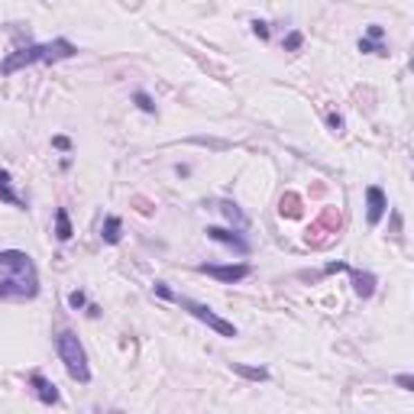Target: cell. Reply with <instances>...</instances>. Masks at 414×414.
I'll return each mask as SVG.
<instances>
[{
    "label": "cell",
    "mask_w": 414,
    "mask_h": 414,
    "mask_svg": "<svg viewBox=\"0 0 414 414\" xmlns=\"http://www.w3.org/2000/svg\"><path fill=\"white\" fill-rule=\"evenodd\" d=\"M168 301H175L181 311H188V314L195 317V321H201V324H207L214 334H220V336H227V340H233V336L240 334L237 330V324L233 321H224V317L214 311V307H207V305H201V301H191V298H185V295H168Z\"/></svg>",
    "instance_id": "obj_4"
},
{
    "label": "cell",
    "mask_w": 414,
    "mask_h": 414,
    "mask_svg": "<svg viewBox=\"0 0 414 414\" xmlns=\"http://www.w3.org/2000/svg\"><path fill=\"white\" fill-rule=\"evenodd\" d=\"M204 233H207V240H214V243H220V246L233 249V253H240V256H249V253H253L249 240H243L240 233H233V230H227V227H207Z\"/></svg>",
    "instance_id": "obj_6"
},
{
    "label": "cell",
    "mask_w": 414,
    "mask_h": 414,
    "mask_svg": "<svg viewBox=\"0 0 414 414\" xmlns=\"http://www.w3.org/2000/svg\"><path fill=\"white\" fill-rule=\"evenodd\" d=\"M52 146H55V149H65V152H69V149H71V139H69V136H55V139H52Z\"/></svg>",
    "instance_id": "obj_23"
},
{
    "label": "cell",
    "mask_w": 414,
    "mask_h": 414,
    "mask_svg": "<svg viewBox=\"0 0 414 414\" xmlns=\"http://www.w3.org/2000/svg\"><path fill=\"white\" fill-rule=\"evenodd\" d=\"M133 104H136L143 114H156V100L149 98V91H136V94H133Z\"/></svg>",
    "instance_id": "obj_16"
},
{
    "label": "cell",
    "mask_w": 414,
    "mask_h": 414,
    "mask_svg": "<svg viewBox=\"0 0 414 414\" xmlns=\"http://www.w3.org/2000/svg\"><path fill=\"white\" fill-rule=\"evenodd\" d=\"M100 237H104V243L117 246L120 237H123V224H120V217H107V220H104V227H100Z\"/></svg>",
    "instance_id": "obj_12"
},
{
    "label": "cell",
    "mask_w": 414,
    "mask_h": 414,
    "mask_svg": "<svg viewBox=\"0 0 414 414\" xmlns=\"http://www.w3.org/2000/svg\"><path fill=\"white\" fill-rule=\"evenodd\" d=\"M327 127L334 129V133H343V117L340 114H327Z\"/></svg>",
    "instance_id": "obj_20"
},
{
    "label": "cell",
    "mask_w": 414,
    "mask_h": 414,
    "mask_svg": "<svg viewBox=\"0 0 414 414\" xmlns=\"http://www.w3.org/2000/svg\"><path fill=\"white\" fill-rule=\"evenodd\" d=\"M253 33H256L262 42H269V23L266 20H253Z\"/></svg>",
    "instance_id": "obj_18"
},
{
    "label": "cell",
    "mask_w": 414,
    "mask_h": 414,
    "mask_svg": "<svg viewBox=\"0 0 414 414\" xmlns=\"http://www.w3.org/2000/svg\"><path fill=\"white\" fill-rule=\"evenodd\" d=\"M382 36H385V30L379 26V23H372L369 30H366V39H375V42H382Z\"/></svg>",
    "instance_id": "obj_22"
},
{
    "label": "cell",
    "mask_w": 414,
    "mask_h": 414,
    "mask_svg": "<svg viewBox=\"0 0 414 414\" xmlns=\"http://www.w3.org/2000/svg\"><path fill=\"white\" fill-rule=\"evenodd\" d=\"M55 237H59L62 243H69L71 240V220H69V210H65V207L55 210Z\"/></svg>",
    "instance_id": "obj_14"
},
{
    "label": "cell",
    "mask_w": 414,
    "mask_h": 414,
    "mask_svg": "<svg viewBox=\"0 0 414 414\" xmlns=\"http://www.w3.org/2000/svg\"><path fill=\"white\" fill-rule=\"evenodd\" d=\"M356 49H359V52H366V55H388V49H385L382 42L366 39V36H359V42H356Z\"/></svg>",
    "instance_id": "obj_15"
},
{
    "label": "cell",
    "mask_w": 414,
    "mask_h": 414,
    "mask_svg": "<svg viewBox=\"0 0 414 414\" xmlns=\"http://www.w3.org/2000/svg\"><path fill=\"white\" fill-rule=\"evenodd\" d=\"M301 42H305V36H301L298 30H291L285 36V42H282V49H285V52H298V49H301Z\"/></svg>",
    "instance_id": "obj_17"
},
{
    "label": "cell",
    "mask_w": 414,
    "mask_h": 414,
    "mask_svg": "<svg viewBox=\"0 0 414 414\" xmlns=\"http://www.w3.org/2000/svg\"><path fill=\"white\" fill-rule=\"evenodd\" d=\"M78 55V46L71 39H52V42H36V46H26V49L10 52L7 59L0 62V75L10 78L20 69H30V65H55V62L75 59Z\"/></svg>",
    "instance_id": "obj_2"
},
{
    "label": "cell",
    "mask_w": 414,
    "mask_h": 414,
    "mask_svg": "<svg viewBox=\"0 0 414 414\" xmlns=\"http://www.w3.org/2000/svg\"><path fill=\"white\" fill-rule=\"evenodd\" d=\"M230 369L249 382H269V369H256V366H243V363H230Z\"/></svg>",
    "instance_id": "obj_13"
},
{
    "label": "cell",
    "mask_w": 414,
    "mask_h": 414,
    "mask_svg": "<svg viewBox=\"0 0 414 414\" xmlns=\"http://www.w3.org/2000/svg\"><path fill=\"white\" fill-rule=\"evenodd\" d=\"M217 210H220V214H224V217H227L237 230H246V227H249V217L243 214V210H240L237 201H230V197H220V201H217Z\"/></svg>",
    "instance_id": "obj_11"
},
{
    "label": "cell",
    "mask_w": 414,
    "mask_h": 414,
    "mask_svg": "<svg viewBox=\"0 0 414 414\" xmlns=\"http://www.w3.org/2000/svg\"><path fill=\"white\" fill-rule=\"evenodd\" d=\"M39 295V269L23 249H0V301H33Z\"/></svg>",
    "instance_id": "obj_1"
},
{
    "label": "cell",
    "mask_w": 414,
    "mask_h": 414,
    "mask_svg": "<svg viewBox=\"0 0 414 414\" xmlns=\"http://www.w3.org/2000/svg\"><path fill=\"white\" fill-rule=\"evenodd\" d=\"M30 385H33V395H36L42 404H59L62 402V395H59V388H55V382H49L42 372H33L30 375Z\"/></svg>",
    "instance_id": "obj_8"
},
{
    "label": "cell",
    "mask_w": 414,
    "mask_h": 414,
    "mask_svg": "<svg viewBox=\"0 0 414 414\" xmlns=\"http://www.w3.org/2000/svg\"><path fill=\"white\" fill-rule=\"evenodd\" d=\"M197 272H204V276L217 278V282H224V285H237V282H243V278L253 276V266L249 262H230V266H214V262H201L197 266Z\"/></svg>",
    "instance_id": "obj_5"
},
{
    "label": "cell",
    "mask_w": 414,
    "mask_h": 414,
    "mask_svg": "<svg viewBox=\"0 0 414 414\" xmlns=\"http://www.w3.org/2000/svg\"><path fill=\"white\" fill-rule=\"evenodd\" d=\"M55 353H59L65 372L75 379L78 385L91 382V366H88V353H84V343L78 340L75 330H59L55 334Z\"/></svg>",
    "instance_id": "obj_3"
},
{
    "label": "cell",
    "mask_w": 414,
    "mask_h": 414,
    "mask_svg": "<svg viewBox=\"0 0 414 414\" xmlns=\"http://www.w3.org/2000/svg\"><path fill=\"white\" fill-rule=\"evenodd\" d=\"M395 385L404 392H414V375H395Z\"/></svg>",
    "instance_id": "obj_21"
},
{
    "label": "cell",
    "mask_w": 414,
    "mask_h": 414,
    "mask_svg": "<svg viewBox=\"0 0 414 414\" xmlns=\"http://www.w3.org/2000/svg\"><path fill=\"white\" fill-rule=\"evenodd\" d=\"M385 210H388V197L379 185H369L366 188V220H369V227H379V220L385 217Z\"/></svg>",
    "instance_id": "obj_7"
},
{
    "label": "cell",
    "mask_w": 414,
    "mask_h": 414,
    "mask_svg": "<svg viewBox=\"0 0 414 414\" xmlns=\"http://www.w3.org/2000/svg\"><path fill=\"white\" fill-rule=\"evenodd\" d=\"M350 272V278H353V291L359 298H372L375 295V285H379V278L372 276V272H363V269H346Z\"/></svg>",
    "instance_id": "obj_9"
},
{
    "label": "cell",
    "mask_w": 414,
    "mask_h": 414,
    "mask_svg": "<svg viewBox=\"0 0 414 414\" xmlns=\"http://www.w3.org/2000/svg\"><path fill=\"white\" fill-rule=\"evenodd\" d=\"M84 305H88L84 291H71V295H69V307H75V311H78V307H84Z\"/></svg>",
    "instance_id": "obj_19"
},
{
    "label": "cell",
    "mask_w": 414,
    "mask_h": 414,
    "mask_svg": "<svg viewBox=\"0 0 414 414\" xmlns=\"http://www.w3.org/2000/svg\"><path fill=\"white\" fill-rule=\"evenodd\" d=\"M0 201L10 207H20V210H26V197L17 195V188H13V178L7 168H0Z\"/></svg>",
    "instance_id": "obj_10"
}]
</instances>
